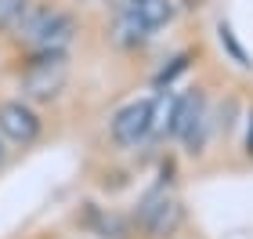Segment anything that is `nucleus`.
I'll return each instance as SVG.
<instances>
[{"label":"nucleus","mask_w":253,"mask_h":239,"mask_svg":"<svg viewBox=\"0 0 253 239\" xmlns=\"http://www.w3.org/2000/svg\"><path fill=\"white\" fill-rule=\"evenodd\" d=\"M65 84H69V54L37 51L22 69V98L51 101L65 91Z\"/></svg>","instance_id":"1"},{"label":"nucleus","mask_w":253,"mask_h":239,"mask_svg":"<svg viewBox=\"0 0 253 239\" xmlns=\"http://www.w3.org/2000/svg\"><path fill=\"white\" fill-rule=\"evenodd\" d=\"M181 218H185V210H181V199L174 196L170 189H152L148 196L141 199V207H137V225H141V232L148 239H167L177 232Z\"/></svg>","instance_id":"2"},{"label":"nucleus","mask_w":253,"mask_h":239,"mask_svg":"<svg viewBox=\"0 0 253 239\" xmlns=\"http://www.w3.org/2000/svg\"><path fill=\"white\" fill-rule=\"evenodd\" d=\"M148 123H152V101L148 98H137L130 105H123L116 116H112V142L130 149V145H141L148 138Z\"/></svg>","instance_id":"3"},{"label":"nucleus","mask_w":253,"mask_h":239,"mask_svg":"<svg viewBox=\"0 0 253 239\" xmlns=\"http://www.w3.org/2000/svg\"><path fill=\"white\" fill-rule=\"evenodd\" d=\"M0 134L15 145H33L40 138V116L33 112L22 98L0 101Z\"/></svg>","instance_id":"4"},{"label":"nucleus","mask_w":253,"mask_h":239,"mask_svg":"<svg viewBox=\"0 0 253 239\" xmlns=\"http://www.w3.org/2000/svg\"><path fill=\"white\" fill-rule=\"evenodd\" d=\"M76 37V18L69 15V11H54L47 29L40 33V40L33 44V51H51V54H65L69 44Z\"/></svg>","instance_id":"5"},{"label":"nucleus","mask_w":253,"mask_h":239,"mask_svg":"<svg viewBox=\"0 0 253 239\" xmlns=\"http://www.w3.org/2000/svg\"><path fill=\"white\" fill-rule=\"evenodd\" d=\"M51 15H54V7H51V4H33V0H29V7L22 11V18L15 22V37L26 44V48H33V44L40 40V33L47 29Z\"/></svg>","instance_id":"6"},{"label":"nucleus","mask_w":253,"mask_h":239,"mask_svg":"<svg viewBox=\"0 0 253 239\" xmlns=\"http://www.w3.org/2000/svg\"><path fill=\"white\" fill-rule=\"evenodd\" d=\"M134 22H141L145 29H159L174 18V4L170 0H130V11H126Z\"/></svg>","instance_id":"7"},{"label":"nucleus","mask_w":253,"mask_h":239,"mask_svg":"<svg viewBox=\"0 0 253 239\" xmlns=\"http://www.w3.org/2000/svg\"><path fill=\"white\" fill-rule=\"evenodd\" d=\"M174 95H159L152 101V123H148V134H170V123H174Z\"/></svg>","instance_id":"8"},{"label":"nucleus","mask_w":253,"mask_h":239,"mask_svg":"<svg viewBox=\"0 0 253 239\" xmlns=\"http://www.w3.org/2000/svg\"><path fill=\"white\" fill-rule=\"evenodd\" d=\"M26 7H29V0H0V33L15 29V22L22 18Z\"/></svg>","instance_id":"9"},{"label":"nucleus","mask_w":253,"mask_h":239,"mask_svg":"<svg viewBox=\"0 0 253 239\" xmlns=\"http://www.w3.org/2000/svg\"><path fill=\"white\" fill-rule=\"evenodd\" d=\"M217 33H221V44H224L228 51H232V58H235L239 65H250V58H246V51L239 48V40H235V33H232V26H224V22H221V26H217Z\"/></svg>","instance_id":"10"},{"label":"nucleus","mask_w":253,"mask_h":239,"mask_svg":"<svg viewBox=\"0 0 253 239\" xmlns=\"http://www.w3.org/2000/svg\"><path fill=\"white\" fill-rule=\"evenodd\" d=\"M246 149H250V152H253V127H250V142H246Z\"/></svg>","instance_id":"11"},{"label":"nucleus","mask_w":253,"mask_h":239,"mask_svg":"<svg viewBox=\"0 0 253 239\" xmlns=\"http://www.w3.org/2000/svg\"><path fill=\"white\" fill-rule=\"evenodd\" d=\"M0 163H4V142H0Z\"/></svg>","instance_id":"12"}]
</instances>
